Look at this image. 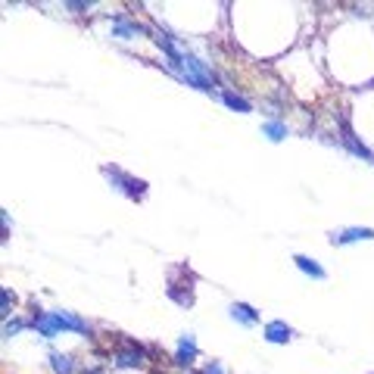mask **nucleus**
I'll return each mask as SVG.
<instances>
[{"label":"nucleus","mask_w":374,"mask_h":374,"mask_svg":"<svg viewBox=\"0 0 374 374\" xmlns=\"http://www.w3.org/2000/svg\"><path fill=\"white\" fill-rule=\"evenodd\" d=\"M32 327L41 337H47V340H54L60 331H75V334H84V337L91 334V325L84 318H78L75 312H38Z\"/></svg>","instance_id":"obj_1"},{"label":"nucleus","mask_w":374,"mask_h":374,"mask_svg":"<svg viewBox=\"0 0 374 374\" xmlns=\"http://www.w3.org/2000/svg\"><path fill=\"white\" fill-rule=\"evenodd\" d=\"M103 178H109V184L119 187V191H122L125 197H131V200H141L143 194H147V184H143L141 178L122 172V169H109V165H103Z\"/></svg>","instance_id":"obj_2"},{"label":"nucleus","mask_w":374,"mask_h":374,"mask_svg":"<svg viewBox=\"0 0 374 374\" xmlns=\"http://www.w3.org/2000/svg\"><path fill=\"white\" fill-rule=\"evenodd\" d=\"M355 240H374V228H343V231H334L331 234V244L334 246L355 244Z\"/></svg>","instance_id":"obj_3"},{"label":"nucleus","mask_w":374,"mask_h":374,"mask_svg":"<svg viewBox=\"0 0 374 374\" xmlns=\"http://www.w3.org/2000/svg\"><path fill=\"white\" fill-rule=\"evenodd\" d=\"M266 340L268 343H274V347H284V343H290L293 340V327L287 325V321H268L266 325Z\"/></svg>","instance_id":"obj_4"},{"label":"nucleus","mask_w":374,"mask_h":374,"mask_svg":"<svg viewBox=\"0 0 374 374\" xmlns=\"http://www.w3.org/2000/svg\"><path fill=\"white\" fill-rule=\"evenodd\" d=\"M194 359H197V340H194V334H184L181 340H178V353H175V365L187 368L194 365Z\"/></svg>","instance_id":"obj_5"},{"label":"nucleus","mask_w":374,"mask_h":374,"mask_svg":"<svg viewBox=\"0 0 374 374\" xmlns=\"http://www.w3.org/2000/svg\"><path fill=\"white\" fill-rule=\"evenodd\" d=\"M231 318L234 321H240V325H246V327H253V325H259V312L253 306H246V303H231Z\"/></svg>","instance_id":"obj_6"},{"label":"nucleus","mask_w":374,"mask_h":374,"mask_svg":"<svg viewBox=\"0 0 374 374\" xmlns=\"http://www.w3.org/2000/svg\"><path fill=\"white\" fill-rule=\"evenodd\" d=\"M293 262H296V268L303 274H309V278H315V281H325L327 278V272L315 262V259H309V256H293Z\"/></svg>","instance_id":"obj_7"},{"label":"nucleus","mask_w":374,"mask_h":374,"mask_svg":"<svg viewBox=\"0 0 374 374\" xmlns=\"http://www.w3.org/2000/svg\"><path fill=\"white\" fill-rule=\"evenodd\" d=\"M141 362H143L141 347H128V349H122V353H116V365H122V368H135V365H141Z\"/></svg>","instance_id":"obj_8"},{"label":"nucleus","mask_w":374,"mask_h":374,"mask_svg":"<svg viewBox=\"0 0 374 374\" xmlns=\"http://www.w3.org/2000/svg\"><path fill=\"white\" fill-rule=\"evenodd\" d=\"M343 143H347V147L353 150L355 156H365V159H371V163H374V153L365 147V143H359V141H355V135H353V131H349V125H343Z\"/></svg>","instance_id":"obj_9"},{"label":"nucleus","mask_w":374,"mask_h":374,"mask_svg":"<svg viewBox=\"0 0 374 374\" xmlns=\"http://www.w3.org/2000/svg\"><path fill=\"white\" fill-rule=\"evenodd\" d=\"M222 100H224V106L237 109V113H253V103L246 100V97H240V94H234V91H228V88L222 91Z\"/></svg>","instance_id":"obj_10"},{"label":"nucleus","mask_w":374,"mask_h":374,"mask_svg":"<svg viewBox=\"0 0 374 374\" xmlns=\"http://www.w3.org/2000/svg\"><path fill=\"white\" fill-rule=\"evenodd\" d=\"M50 365H54V371H56V374H75V362H72V355L50 353Z\"/></svg>","instance_id":"obj_11"},{"label":"nucleus","mask_w":374,"mask_h":374,"mask_svg":"<svg viewBox=\"0 0 374 374\" xmlns=\"http://www.w3.org/2000/svg\"><path fill=\"white\" fill-rule=\"evenodd\" d=\"M262 131H266L268 141H284V137H287V125H284V122H278V119L266 122V125H262Z\"/></svg>","instance_id":"obj_12"},{"label":"nucleus","mask_w":374,"mask_h":374,"mask_svg":"<svg viewBox=\"0 0 374 374\" xmlns=\"http://www.w3.org/2000/svg\"><path fill=\"white\" fill-rule=\"evenodd\" d=\"M113 32H116L119 38H131V34H137V32H147V28H143V25H137V22L116 19V25H113Z\"/></svg>","instance_id":"obj_13"},{"label":"nucleus","mask_w":374,"mask_h":374,"mask_svg":"<svg viewBox=\"0 0 374 374\" xmlns=\"http://www.w3.org/2000/svg\"><path fill=\"white\" fill-rule=\"evenodd\" d=\"M22 327H25V321H7V325H3V337H13V334H19Z\"/></svg>","instance_id":"obj_14"}]
</instances>
